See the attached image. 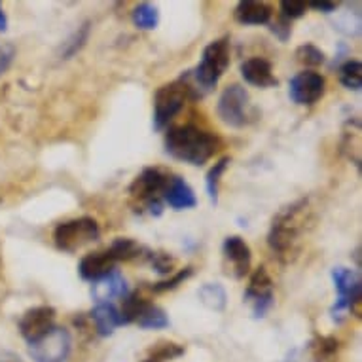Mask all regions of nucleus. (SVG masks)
Segmentation results:
<instances>
[{"label":"nucleus","mask_w":362,"mask_h":362,"mask_svg":"<svg viewBox=\"0 0 362 362\" xmlns=\"http://www.w3.org/2000/svg\"><path fill=\"white\" fill-rule=\"evenodd\" d=\"M311 222H313V213L309 207V199L305 197L286 205L275 214L267 233V245L279 256V260L291 262L292 256L298 255L302 238Z\"/></svg>","instance_id":"nucleus-1"},{"label":"nucleus","mask_w":362,"mask_h":362,"mask_svg":"<svg viewBox=\"0 0 362 362\" xmlns=\"http://www.w3.org/2000/svg\"><path fill=\"white\" fill-rule=\"evenodd\" d=\"M163 144H165V152L171 158L196 167L205 165L222 146L220 139L211 131L192 124L169 127Z\"/></svg>","instance_id":"nucleus-2"},{"label":"nucleus","mask_w":362,"mask_h":362,"mask_svg":"<svg viewBox=\"0 0 362 362\" xmlns=\"http://www.w3.org/2000/svg\"><path fill=\"white\" fill-rule=\"evenodd\" d=\"M230 66V38L222 36L218 40H213L207 48L203 49L202 61L196 69L186 71L180 80L186 83L192 101L202 99L213 91L226 71Z\"/></svg>","instance_id":"nucleus-3"},{"label":"nucleus","mask_w":362,"mask_h":362,"mask_svg":"<svg viewBox=\"0 0 362 362\" xmlns=\"http://www.w3.org/2000/svg\"><path fill=\"white\" fill-rule=\"evenodd\" d=\"M169 177L158 167H146L133 178L129 185V194L141 203V207L152 216H161L163 213V194L169 185Z\"/></svg>","instance_id":"nucleus-4"},{"label":"nucleus","mask_w":362,"mask_h":362,"mask_svg":"<svg viewBox=\"0 0 362 362\" xmlns=\"http://www.w3.org/2000/svg\"><path fill=\"white\" fill-rule=\"evenodd\" d=\"M334 288L338 292L336 303L330 309V315L336 322H341L344 313L351 311L355 317H361L362 303V288L361 277L349 269V267H334L332 269Z\"/></svg>","instance_id":"nucleus-5"},{"label":"nucleus","mask_w":362,"mask_h":362,"mask_svg":"<svg viewBox=\"0 0 362 362\" xmlns=\"http://www.w3.org/2000/svg\"><path fill=\"white\" fill-rule=\"evenodd\" d=\"M216 112L226 125L235 127V129L252 124L256 119V110L250 103L249 91L239 83H232L222 91V95L218 97V105H216Z\"/></svg>","instance_id":"nucleus-6"},{"label":"nucleus","mask_w":362,"mask_h":362,"mask_svg":"<svg viewBox=\"0 0 362 362\" xmlns=\"http://www.w3.org/2000/svg\"><path fill=\"white\" fill-rule=\"evenodd\" d=\"M101 235L99 224L91 216H82V218H72L66 222H61L54 232L55 247L63 252H76L83 245H89L97 241Z\"/></svg>","instance_id":"nucleus-7"},{"label":"nucleus","mask_w":362,"mask_h":362,"mask_svg":"<svg viewBox=\"0 0 362 362\" xmlns=\"http://www.w3.org/2000/svg\"><path fill=\"white\" fill-rule=\"evenodd\" d=\"M190 99L186 83L178 78L175 82L161 86L154 95V129H163L177 116L185 103Z\"/></svg>","instance_id":"nucleus-8"},{"label":"nucleus","mask_w":362,"mask_h":362,"mask_svg":"<svg viewBox=\"0 0 362 362\" xmlns=\"http://www.w3.org/2000/svg\"><path fill=\"white\" fill-rule=\"evenodd\" d=\"M72 351V338L66 328L54 327L38 341L29 344V355L35 362H66Z\"/></svg>","instance_id":"nucleus-9"},{"label":"nucleus","mask_w":362,"mask_h":362,"mask_svg":"<svg viewBox=\"0 0 362 362\" xmlns=\"http://www.w3.org/2000/svg\"><path fill=\"white\" fill-rule=\"evenodd\" d=\"M243 300L252 309V317L255 319H264L267 311L274 308V281L267 275L266 267H258L255 274L250 275L249 286L245 291Z\"/></svg>","instance_id":"nucleus-10"},{"label":"nucleus","mask_w":362,"mask_h":362,"mask_svg":"<svg viewBox=\"0 0 362 362\" xmlns=\"http://www.w3.org/2000/svg\"><path fill=\"white\" fill-rule=\"evenodd\" d=\"M327 91V80L315 71H302L292 76L288 83V97L296 105H315Z\"/></svg>","instance_id":"nucleus-11"},{"label":"nucleus","mask_w":362,"mask_h":362,"mask_svg":"<svg viewBox=\"0 0 362 362\" xmlns=\"http://www.w3.org/2000/svg\"><path fill=\"white\" fill-rule=\"evenodd\" d=\"M55 327V309L49 305L27 309L19 319V332L29 344H35Z\"/></svg>","instance_id":"nucleus-12"},{"label":"nucleus","mask_w":362,"mask_h":362,"mask_svg":"<svg viewBox=\"0 0 362 362\" xmlns=\"http://www.w3.org/2000/svg\"><path fill=\"white\" fill-rule=\"evenodd\" d=\"M222 255H224L226 272L235 279H243L250 269V247L245 243V239L239 235H228L222 243Z\"/></svg>","instance_id":"nucleus-13"},{"label":"nucleus","mask_w":362,"mask_h":362,"mask_svg":"<svg viewBox=\"0 0 362 362\" xmlns=\"http://www.w3.org/2000/svg\"><path fill=\"white\" fill-rule=\"evenodd\" d=\"M116 269V260L108 250H99V252H89L80 260V266H78V274L83 281H95L107 277L110 272Z\"/></svg>","instance_id":"nucleus-14"},{"label":"nucleus","mask_w":362,"mask_h":362,"mask_svg":"<svg viewBox=\"0 0 362 362\" xmlns=\"http://www.w3.org/2000/svg\"><path fill=\"white\" fill-rule=\"evenodd\" d=\"M129 294V285L118 269H114L107 277L95 281L91 286V296L95 303H110L114 298H125Z\"/></svg>","instance_id":"nucleus-15"},{"label":"nucleus","mask_w":362,"mask_h":362,"mask_svg":"<svg viewBox=\"0 0 362 362\" xmlns=\"http://www.w3.org/2000/svg\"><path fill=\"white\" fill-rule=\"evenodd\" d=\"M163 203H167L175 211H186V209L196 207L197 197L185 178L178 177V175H171L165 194H163Z\"/></svg>","instance_id":"nucleus-16"},{"label":"nucleus","mask_w":362,"mask_h":362,"mask_svg":"<svg viewBox=\"0 0 362 362\" xmlns=\"http://www.w3.org/2000/svg\"><path fill=\"white\" fill-rule=\"evenodd\" d=\"M241 76L245 82L256 88H274L279 83V80L274 76L272 63L264 57H250V59L241 63Z\"/></svg>","instance_id":"nucleus-17"},{"label":"nucleus","mask_w":362,"mask_h":362,"mask_svg":"<svg viewBox=\"0 0 362 362\" xmlns=\"http://www.w3.org/2000/svg\"><path fill=\"white\" fill-rule=\"evenodd\" d=\"M91 321L95 325V332L101 336V338H108L112 336L114 330L118 327H124V321H122V315H119V309L110 303H97L95 308L91 309Z\"/></svg>","instance_id":"nucleus-18"},{"label":"nucleus","mask_w":362,"mask_h":362,"mask_svg":"<svg viewBox=\"0 0 362 362\" xmlns=\"http://www.w3.org/2000/svg\"><path fill=\"white\" fill-rule=\"evenodd\" d=\"M272 8L266 2L241 0L235 6V19L241 25H267L272 19Z\"/></svg>","instance_id":"nucleus-19"},{"label":"nucleus","mask_w":362,"mask_h":362,"mask_svg":"<svg viewBox=\"0 0 362 362\" xmlns=\"http://www.w3.org/2000/svg\"><path fill=\"white\" fill-rule=\"evenodd\" d=\"M108 252L112 256L116 264L118 262H131V260H144L146 258V252L148 249L139 245L135 239L129 238H118L114 239V243L108 247Z\"/></svg>","instance_id":"nucleus-20"},{"label":"nucleus","mask_w":362,"mask_h":362,"mask_svg":"<svg viewBox=\"0 0 362 362\" xmlns=\"http://www.w3.org/2000/svg\"><path fill=\"white\" fill-rule=\"evenodd\" d=\"M141 328L144 330H161V328H167L171 322H169V317L160 305L156 303H146L144 309L139 313L137 321H135Z\"/></svg>","instance_id":"nucleus-21"},{"label":"nucleus","mask_w":362,"mask_h":362,"mask_svg":"<svg viewBox=\"0 0 362 362\" xmlns=\"http://www.w3.org/2000/svg\"><path fill=\"white\" fill-rule=\"evenodd\" d=\"M197 296H199L203 305L211 309V311H224L226 303H228L226 288L220 283H205L197 291Z\"/></svg>","instance_id":"nucleus-22"},{"label":"nucleus","mask_w":362,"mask_h":362,"mask_svg":"<svg viewBox=\"0 0 362 362\" xmlns=\"http://www.w3.org/2000/svg\"><path fill=\"white\" fill-rule=\"evenodd\" d=\"M232 163L230 160V156H224V158H220L216 163H214L211 169H209L207 177H205V186H207V196L211 199L214 207L218 205V188H220V180H222V175L226 173L228 165Z\"/></svg>","instance_id":"nucleus-23"},{"label":"nucleus","mask_w":362,"mask_h":362,"mask_svg":"<svg viewBox=\"0 0 362 362\" xmlns=\"http://www.w3.org/2000/svg\"><path fill=\"white\" fill-rule=\"evenodd\" d=\"M89 33H91V23H89V21H86L82 27H78V29L72 33L71 38L63 44V48H61L59 54L61 59H71V57H74V55L86 46V42H88L89 38Z\"/></svg>","instance_id":"nucleus-24"},{"label":"nucleus","mask_w":362,"mask_h":362,"mask_svg":"<svg viewBox=\"0 0 362 362\" xmlns=\"http://www.w3.org/2000/svg\"><path fill=\"white\" fill-rule=\"evenodd\" d=\"M133 23L143 30H152L160 23V12L150 2H143L133 10Z\"/></svg>","instance_id":"nucleus-25"},{"label":"nucleus","mask_w":362,"mask_h":362,"mask_svg":"<svg viewBox=\"0 0 362 362\" xmlns=\"http://www.w3.org/2000/svg\"><path fill=\"white\" fill-rule=\"evenodd\" d=\"M339 82L341 86L353 91H358L362 88V65L361 61L349 59L339 66Z\"/></svg>","instance_id":"nucleus-26"},{"label":"nucleus","mask_w":362,"mask_h":362,"mask_svg":"<svg viewBox=\"0 0 362 362\" xmlns=\"http://www.w3.org/2000/svg\"><path fill=\"white\" fill-rule=\"evenodd\" d=\"M336 353H338V339L332 336H321L311 341V355L315 362H330Z\"/></svg>","instance_id":"nucleus-27"},{"label":"nucleus","mask_w":362,"mask_h":362,"mask_svg":"<svg viewBox=\"0 0 362 362\" xmlns=\"http://www.w3.org/2000/svg\"><path fill=\"white\" fill-rule=\"evenodd\" d=\"M296 59L305 66H319L327 61V57H325V52L317 48L315 44H302L296 49Z\"/></svg>","instance_id":"nucleus-28"},{"label":"nucleus","mask_w":362,"mask_h":362,"mask_svg":"<svg viewBox=\"0 0 362 362\" xmlns=\"http://www.w3.org/2000/svg\"><path fill=\"white\" fill-rule=\"evenodd\" d=\"M192 275H194V267H185V269H180L178 274H175L171 279L167 281H160V283H154V285L150 286V291L156 292V294H161V292H169L175 291L178 285H182L186 279H190Z\"/></svg>","instance_id":"nucleus-29"},{"label":"nucleus","mask_w":362,"mask_h":362,"mask_svg":"<svg viewBox=\"0 0 362 362\" xmlns=\"http://www.w3.org/2000/svg\"><path fill=\"white\" fill-rule=\"evenodd\" d=\"M185 355V347L178 344H160L158 347L150 351V361L154 362H167L173 361V358H178V356Z\"/></svg>","instance_id":"nucleus-30"},{"label":"nucleus","mask_w":362,"mask_h":362,"mask_svg":"<svg viewBox=\"0 0 362 362\" xmlns=\"http://www.w3.org/2000/svg\"><path fill=\"white\" fill-rule=\"evenodd\" d=\"M144 262H148L150 266L154 267L160 275H169L173 272V266H175V258L173 256H169L167 252H154V250L150 249L146 252Z\"/></svg>","instance_id":"nucleus-31"},{"label":"nucleus","mask_w":362,"mask_h":362,"mask_svg":"<svg viewBox=\"0 0 362 362\" xmlns=\"http://www.w3.org/2000/svg\"><path fill=\"white\" fill-rule=\"evenodd\" d=\"M305 12H308V2H302V0H283L281 2V18L288 19V21L302 18Z\"/></svg>","instance_id":"nucleus-32"},{"label":"nucleus","mask_w":362,"mask_h":362,"mask_svg":"<svg viewBox=\"0 0 362 362\" xmlns=\"http://www.w3.org/2000/svg\"><path fill=\"white\" fill-rule=\"evenodd\" d=\"M13 57H16V48L10 42H0V76L10 69Z\"/></svg>","instance_id":"nucleus-33"},{"label":"nucleus","mask_w":362,"mask_h":362,"mask_svg":"<svg viewBox=\"0 0 362 362\" xmlns=\"http://www.w3.org/2000/svg\"><path fill=\"white\" fill-rule=\"evenodd\" d=\"M269 29H272V33H274V35L277 36L281 42H286L292 35L291 21H288V19H285V18H281L279 21L272 23V27H269Z\"/></svg>","instance_id":"nucleus-34"},{"label":"nucleus","mask_w":362,"mask_h":362,"mask_svg":"<svg viewBox=\"0 0 362 362\" xmlns=\"http://www.w3.org/2000/svg\"><path fill=\"white\" fill-rule=\"evenodd\" d=\"M308 8H313V10H317V12L332 13L336 12L338 4H336V2H309Z\"/></svg>","instance_id":"nucleus-35"},{"label":"nucleus","mask_w":362,"mask_h":362,"mask_svg":"<svg viewBox=\"0 0 362 362\" xmlns=\"http://www.w3.org/2000/svg\"><path fill=\"white\" fill-rule=\"evenodd\" d=\"M6 29H8V18H6V13H4V10H2V6H0V33H4Z\"/></svg>","instance_id":"nucleus-36"},{"label":"nucleus","mask_w":362,"mask_h":362,"mask_svg":"<svg viewBox=\"0 0 362 362\" xmlns=\"http://www.w3.org/2000/svg\"><path fill=\"white\" fill-rule=\"evenodd\" d=\"M296 355H298V351H292L291 355H288V358L283 362H300V358H296Z\"/></svg>","instance_id":"nucleus-37"}]
</instances>
